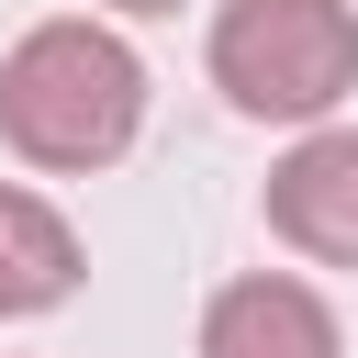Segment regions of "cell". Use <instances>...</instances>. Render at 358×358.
I'll use <instances>...</instances> for the list:
<instances>
[{
	"mask_svg": "<svg viewBox=\"0 0 358 358\" xmlns=\"http://www.w3.org/2000/svg\"><path fill=\"white\" fill-rule=\"evenodd\" d=\"M78 224L45 201V190H22V179H0V324H34V313H56L67 291H78Z\"/></svg>",
	"mask_w": 358,
	"mask_h": 358,
	"instance_id": "5b68a950",
	"label": "cell"
},
{
	"mask_svg": "<svg viewBox=\"0 0 358 358\" xmlns=\"http://www.w3.org/2000/svg\"><path fill=\"white\" fill-rule=\"evenodd\" d=\"M145 134V56L101 11H56L0 56V145L45 179H90Z\"/></svg>",
	"mask_w": 358,
	"mask_h": 358,
	"instance_id": "6da1fadb",
	"label": "cell"
},
{
	"mask_svg": "<svg viewBox=\"0 0 358 358\" xmlns=\"http://www.w3.org/2000/svg\"><path fill=\"white\" fill-rule=\"evenodd\" d=\"M201 358H347V324L302 268H246L201 302Z\"/></svg>",
	"mask_w": 358,
	"mask_h": 358,
	"instance_id": "277c9868",
	"label": "cell"
},
{
	"mask_svg": "<svg viewBox=\"0 0 358 358\" xmlns=\"http://www.w3.org/2000/svg\"><path fill=\"white\" fill-rule=\"evenodd\" d=\"M268 235L313 268H358V123H313L280 145L268 190H257Z\"/></svg>",
	"mask_w": 358,
	"mask_h": 358,
	"instance_id": "3957f363",
	"label": "cell"
},
{
	"mask_svg": "<svg viewBox=\"0 0 358 358\" xmlns=\"http://www.w3.org/2000/svg\"><path fill=\"white\" fill-rule=\"evenodd\" d=\"M213 90L246 123H336V101L358 90V0H213Z\"/></svg>",
	"mask_w": 358,
	"mask_h": 358,
	"instance_id": "7a4b0ae2",
	"label": "cell"
},
{
	"mask_svg": "<svg viewBox=\"0 0 358 358\" xmlns=\"http://www.w3.org/2000/svg\"><path fill=\"white\" fill-rule=\"evenodd\" d=\"M101 11H123V22H157V11H179V0H101Z\"/></svg>",
	"mask_w": 358,
	"mask_h": 358,
	"instance_id": "8992f818",
	"label": "cell"
}]
</instances>
